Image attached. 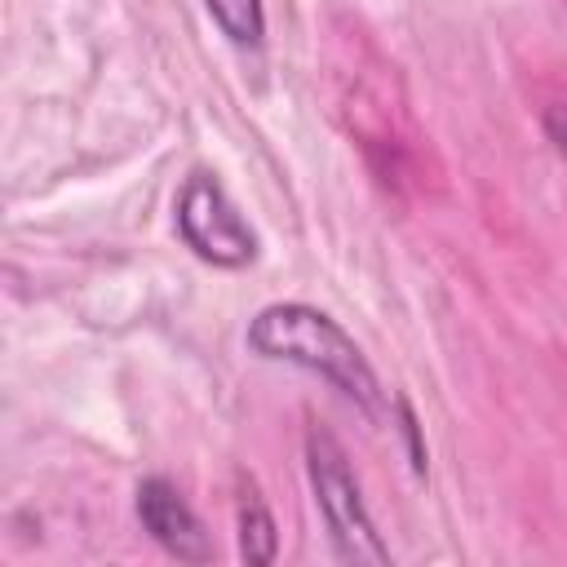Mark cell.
<instances>
[{"mask_svg": "<svg viewBox=\"0 0 567 567\" xmlns=\"http://www.w3.org/2000/svg\"><path fill=\"white\" fill-rule=\"evenodd\" d=\"M248 350L261 354V359L292 363L301 372L323 377L337 394H346L368 416H381L385 412V390H381V377L372 372L368 354L319 306H306V301L261 306L252 315V323H248Z\"/></svg>", "mask_w": 567, "mask_h": 567, "instance_id": "obj_1", "label": "cell"}, {"mask_svg": "<svg viewBox=\"0 0 567 567\" xmlns=\"http://www.w3.org/2000/svg\"><path fill=\"white\" fill-rule=\"evenodd\" d=\"M306 474H310V492H315V505L323 514L337 558L341 563H377V567L390 563V545L377 536V523L363 505V492H359L346 447L319 425L306 434Z\"/></svg>", "mask_w": 567, "mask_h": 567, "instance_id": "obj_2", "label": "cell"}, {"mask_svg": "<svg viewBox=\"0 0 567 567\" xmlns=\"http://www.w3.org/2000/svg\"><path fill=\"white\" fill-rule=\"evenodd\" d=\"M173 221H177V235L182 244L208 261V266H226V270H239L257 257V235L252 226L244 221V213L235 208V199L226 195V186L195 168L182 190H177V208H173Z\"/></svg>", "mask_w": 567, "mask_h": 567, "instance_id": "obj_3", "label": "cell"}, {"mask_svg": "<svg viewBox=\"0 0 567 567\" xmlns=\"http://www.w3.org/2000/svg\"><path fill=\"white\" fill-rule=\"evenodd\" d=\"M133 505H137V523L151 532V540L164 554H173L182 563H208L213 558V540H208L204 518L186 505V496L168 478H159V474L142 478Z\"/></svg>", "mask_w": 567, "mask_h": 567, "instance_id": "obj_4", "label": "cell"}, {"mask_svg": "<svg viewBox=\"0 0 567 567\" xmlns=\"http://www.w3.org/2000/svg\"><path fill=\"white\" fill-rule=\"evenodd\" d=\"M235 518H239V554H244V563H252V567L275 563V554H279L275 518H270V509H266V501H261V492L252 483L239 487Z\"/></svg>", "mask_w": 567, "mask_h": 567, "instance_id": "obj_5", "label": "cell"}, {"mask_svg": "<svg viewBox=\"0 0 567 567\" xmlns=\"http://www.w3.org/2000/svg\"><path fill=\"white\" fill-rule=\"evenodd\" d=\"M204 9L213 13V22L221 27V35L239 49H257L266 40V9L261 0H204Z\"/></svg>", "mask_w": 567, "mask_h": 567, "instance_id": "obj_6", "label": "cell"}, {"mask_svg": "<svg viewBox=\"0 0 567 567\" xmlns=\"http://www.w3.org/2000/svg\"><path fill=\"white\" fill-rule=\"evenodd\" d=\"M540 124H545V137L554 142V151H558L563 164H567V106H549V111L540 115Z\"/></svg>", "mask_w": 567, "mask_h": 567, "instance_id": "obj_7", "label": "cell"}]
</instances>
